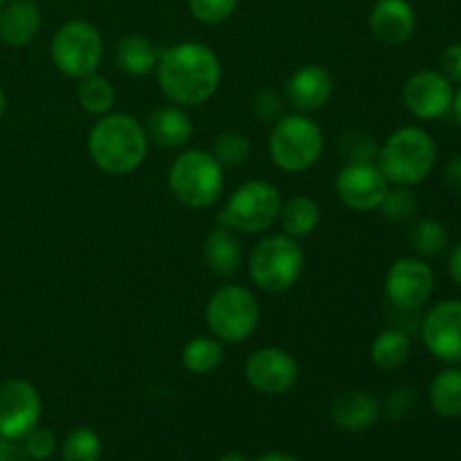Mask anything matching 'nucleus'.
<instances>
[{
	"instance_id": "obj_19",
	"label": "nucleus",
	"mask_w": 461,
	"mask_h": 461,
	"mask_svg": "<svg viewBox=\"0 0 461 461\" xmlns=\"http://www.w3.org/2000/svg\"><path fill=\"white\" fill-rule=\"evenodd\" d=\"M381 414L383 408L378 399L365 390L342 392L331 403V421L347 432L369 430L376 426Z\"/></svg>"
},
{
	"instance_id": "obj_22",
	"label": "nucleus",
	"mask_w": 461,
	"mask_h": 461,
	"mask_svg": "<svg viewBox=\"0 0 461 461\" xmlns=\"http://www.w3.org/2000/svg\"><path fill=\"white\" fill-rule=\"evenodd\" d=\"M160 52L156 45L142 34H126L115 45V66L124 75L147 77L156 72Z\"/></svg>"
},
{
	"instance_id": "obj_33",
	"label": "nucleus",
	"mask_w": 461,
	"mask_h": 461,
	"mask_svg": "<svg viewBox=\"0 0 461 461\" xmlns=\"http://www.w3.org/2000/svg\"><path fill=\"white\" fill-rule=\"evenodd\" d=\"M189 14L203 25H221L237 12L239 0H187Z\"/></svg>"
},
{
	"instance_id": "obj_30",
	"label": "nucleus",
	"mask_w": 461,
	"mask_h": 461,
	"mask_svg": "<svg viewBox=\"0 0 461 461\" xmlns=\"http://www.w3.org/2000/svg\"><path fill=\"white\" fill-rule=\"evenodd\" d=\"M212 156L221 162L223 169L241 167L250 156V140L241 131H225V133L216 135L214 144H212Z\"/></svg>"
},
{
	"instance_id": "obj_39",
	"label": "nucleus",
	"mask_w": 461,
	"mask_h": 461,
	"mask_svg": "<svg viewBox=\"0 0 461 461\" xmlns=\"http://www.w3.org/2000/svg\"><path fill=\"white\" fill-rule=\"evenodd\" d=\"M23 455L25 453H23V446H18V441L0 437V461H21Z\"/></svg>"
},
{
	"instance_id": "obj_12",
	"label": "nucleus",
	"mask_w": 461,
	"mask_h": 461,
	"mask_svg": "<svg viewBox=\"0 0 461 461\" xmlns=\"http://www.w3.org/2000/svg\"><path fill=\"white\" fill-rule=\"evenodd\" d=\"M41 419V394L25 378L0 383V437L23 441Z\"/></svg>"
},
{
	"instance_id": "obj_36",
	"label": "nucleus",
	"mask_w": 461,
	"mask_h": 461,
	"mask_svg": "<svg viewBox=\"0 0 461 461\" xmlns=\"http://www.w3.org/2000/svg\"><path fill=\"white\" fill-rule=\"evenodd\" d=\"M439 63L446 79H448L450 84L461 86V43H450L448 48H444Z\"/></svg>"
},
{
	"instance_id": "obj_1",
	"label": "nucleus",
	"mask_w": 461,
	"mask_h": 461,
	"mask_svg": "<svg viewBox=\"0 0 461 461\" xmlns=\"http://www.w3.org/2000/svg\"><path fill=\"white\" fill-rule=\"evenodd\" d=\"M156 75L162 95L171 104L196 108L214 97L223 79V68L210 45L183 41L160 52Z\"/></svg>"
},
{
	"instance_id": "obj_27",
	"label": "nucleus",
	"mask_w": 461,
	"mask_h": 461,
	"mask_svg": "<svg viewBox=\"0 0 461 461\" xmlns=\"http://www.w3.org/2000/svg\"><path fill=\"white\" fill-rule=\"evenodd\" d=\"M115 86L99 72L81 77L79 84H77V102L88 115L102 117L111 113L113 106H115Z\"/></svg>"
},
{
	"instance_id": "obj_9",
	"label": "nucleus",
	"mask_w": 461,
	"mask_h": 461,
	"mask_svg": "<svg viewBox=\"0 0 461 461\" xmlns=\"http://www.w3.org/2000/svg\"><path fill=\"white\" fill-rule=\"evenodd\" d=\"M54 68L68 79L88 77L99 70L104 61V36L93 23L72 18L59 25L50 43Z\"/></svg>"
},
{
	"instance_id": "obj_38",
	"label": "nucleus",
	"mask_w": 461,
	"mask_h": 461,
	"mask_svg": "<svg viewBox=\"0 0 461 461\" xmlns=\"http://www.w3.org/2000/svg\"><path fill=\"white\" fill-rule=\"evenodd\" d=\"M446 185L450 187V192H455L457 196H461V156H455L453 160L446 165Z\"/></svg>"
},
{
	"instance_id": "obj_31",
	"label": "nucleus",
	"mask_w": 461,
	"mask_h": 461,
	"mask_svg": "<svg viewBox=\"0 0 461 461\" xmlns=\"http://www.w3.org/2000/svg\"><path fill=\"white\" fill-rule=\"evenodd\" d=\"M340 149L342 160L347 162H376L378 156V144L369 131L365 129H349L340 135Z\"/></svg>"
},
{
	"instance_id": "obj_5",
	"label": "nucleus",
	"mask_w": 461,
	"mask_h": 461,
	"mask_svg": "<svg viewBox=\"0 0 461 461\" xmlns=\"http://www.w3.org/2000/svg\"><path fill=\"white\" fill-rule=\"evenodd\" d=\"M268 153L275 167L286 174L313 169L324 153V131L306 113L282 115L270 129Z\"/></svg>"
},
{
	"instance_id": "obj_6",
	"label": "nucleus",
	"mask_w": 461,
	"mask_h": 461,
	"mask_svg": "<svg viewBox=\"0 0 461 461\" xmlns=\"http://www.w3.org/2000/svg\"><path fill=\"white\" fill-rule=\"evenodd\" d=\"M306 257L300 241L288 234H266L248 255L252 284L266 293H286L300 282Z\"/></svg>"
},
{
	"instance_id": "obj_32",
	"label": "nucleus",
	"mask_w": 461,
	"mask_h": 461,
	"mask_svg": "<svg viewBox=\"0 0 461 461\" xmlns=\"http://www.w3.org/2000/svg\"><path fill=\"white\" fill-rule=\"evenodd\" d=\"M378 210H381V214L385 216L387 221H392V223H408V221H412L414 216L419 214V201L417 196L410 192V187H399V185H394V187L387 189L385 198H383Z\"/></svg>"
},
{
	"instance_id": "obj_23",
	"label": "nucleus",
	"mask_w": 461,
	"mask_h": 461,
	"mask_svg": "<svg viewBox=\"0 0 461 461\" xmlns=\"http://www.w3.org/2000/svg\"><path fill=\"white\" fill-rule=\"evenodd\" d=\"M320 221H322V210L315 198L293 196L282 205L277 223L282 225L284 234L300 241V239L311 237L320 228Z\"/></svg>"
},
{
	"instance_id": "obj_24",
	"label": "nucleus",
	"mask_w": 461,
	"mask_h": 461,
	"mask_svg": "<svg viewBox=\"0 0 461 461\" xmlns=\"http://www.w3.org/2000/svg\"><path fill=\"white\" fill-rule=\"evenodd\" d=\"M428 401L437 417L459 419L461 417V367L441 369L430 383Z\"/></svg>"
},
{
	"instance_id": "obj_43",
	"label": "nucleus",
	"mask_w": 461,
	"mask_h": 461,
	"mask_svg": "<svg viewBox=\"0 0 461 461\" xmlns=\"http://www.w3.org/2000/svg\"><path fill=\"white\" fill-rule=\"evenodd\" d=\"M219 461H252V459H248L246 455H241V453H237V450H232V453L221 455Z\"/></svg>"
},
{
	"instance_id": "obj_4",
	"label": "nucleus",
	"mask_w": 461,
	"mask_h": 461,
	"mask_svg": "<svg viewBox=\"0 0 461 461\" xmlns=\"http://www.w3.org/2000/svg\"><path fill=\"white\" fill-rule=\"evenodd\" d=\"M167 185L180 205L189 210H207L225 189V169L205 149H187L169 167Z\"/></svg>"
},
{
	"instance_id": "obj_42",
	"label": "nucleus",
	"mask_w": 461,
	"mask_h": 461,
	"mask_svg": "<svg viewBox=\"0 0 461 461\" xmlns=\"http://www.w3.org/2000/svg\"><path fill=\"white\" fill-rule=\"evenodd\" d=\"M450 111H453L455 122H457V124L461 126V86H459L457 93H455V97H453V106H450Z\"/></svg>"
},
{
	"instance_id": "obj_35",
	"label": "nucleus",
	"mask_w": 461,
	"mask_h": 461,
	"mask_svg": "<svg viewBox=\"0 0 461 461\" xmlns=\"http://www.w3.org/2000/svg\"><path fill=\"white\" fill-rule=\"evenodd\" d=\"M252 111L264 124H275L284 115V97L275 88H259L252 99Z\"/></svg>"
},
{
	"instance_id": "obj_29",
	"label": "nucleus",
	"mask_w": 461,
	"mask_h": 461,
	"mask_svg": "<svg viewBox=\"0 0 461 461\" xmlns=\"http://www.w3.org/2000/svg\"><path fill=\"white\" fill-rule=\"evenodd\" d=\"M63 461H99L102 459V439L93 428L79 426L61 441Z\"/></svg>"
},
{
	"instance_id": "obj_45",
	"label": "nucleus",
	"mask_w": 461,
	"mask_h": 461,
	"mask_svg": "<svg viewBox=\"0 0 461 461\" xmlns=\"http://www.w3.org/2000/svg\"><path fill=\"white\" fill-rule=\"evenodd\" d=\"M5 3H7V0H0V9H3V7H5Z\"/></svg>"
},
{
	"instance_id": "obj_26",
	"label": "nucleus",
	"mask_w": 461,
	"mask_h": 461,
	"mask_svg": "<svg viewBox=\"0 0 461 461\" xmlns=\"http://www.w3.org/2000/svg\"><path fill=\"white\" fill-rule=\"evenodd\" d=\"M369 354H372V363L378 369L394 372V369L403 367L408 363L410 354H412V345H410V338L403 331L385 329V331H381L374 338Z\"/></svg>"
},
{
	"instance_id": "obj_41",
	"label": "nucleus",
	"mask_w": 461,
	"mask_h": 461,
	"mask_svg": "<svg viewBox=\"0 0 461 461\" xmlns=\"http://www.w3.org/2000/svg\"><path fill=\"white\" fill-rule=\"evenodd\" d=\"M252 461H302V459H297L295 455L291 453H279V450H273V453H264Z\"/></svg>"
},
{
	"instance_id": "obj_46",
	"label": "nucleus",
	"mask_w": 461,
	"mask_h": 461,
	"mask_svg": "<svg viewBox=\"0 0 461 461\" xmlns=\"http://www.w3.org/2000/svg\"><path fill=\"white\" fill-rule=\"evenodd\" d=\"M50 3H61V0H50Z\"/></svg>"
},
{
	"instance_id": "obj_7",
	"label": "nucleus",
	"mask_w": 461,
	"mask_h": 461,
	"mask_svg": "<svg viewBox=\"0 0 461 461\" xmlns=\"http://www.w3.org/2000/svg\"><path fill=\"white\" fill-rule=\"evenodd\" d=\"M261 306L255 293L239 284L216 288L205 306V324L223 345H241L257 331Z\"/></svg>"
},
{
	"instance_id": "obj_28",
	"label": "nucleus",
	"mask_w": 461,
	"mask_h": 461,
	"mask_svg": "<svg viewBox=\"0 0 461 461\" xmlns=\"http://www.w3.org/2000/svg\"><path fill=\"white\" fill-rule=\"evenodd\" d=\"M408 241L419 257H437L448 246V232L435 219H421L410 228Z\"/></svg>"
},
{
	"instance_id": "obj_40",
	"label": "nucleus",
	"mask_w": 461,
	"mask_h": 461,
	"mask_svg": "<svg viewBox=\"0 0 461 461\" xmlns=\"http://www.w3.org/2000/svg\"><path fill=\"white\" fill-rule=\"evenodd\" d=\"M448 273L450 277H453V282L461 286V243L450 250V257H448Z\"/></svg>"
},
{
	"instance_id": "obj_25",
	"label": "nucleus",
	"mask_w": 461,
	"mask_h": 461,
	"mask_svg": "<svg viewBox=\"0 0 461 461\" xmlns=\"http://www.w3.org/2000/svg\"><path fill=\"white\" fill-rule=\"evenodd\" d=\"M183 367L194 376H207V374L216 372L225 360V345L219 338L198 336L192 338L187 345L183 347Z\"/></svg>"
},
{
	"instance_id": "obj_44",
	"label": "nucleus",
	"mask_w": 461,
	"mask_h": 461,
	"mask_svg": "<svg viewBox=\"0 0 461 461\" xmlns=\"http://www.w3.org/2000/svg\"><path fill=\"white\" fill-rule=\"evenodd\" d=\"M5 106H7V99H5V90L3 86H0V120H3L5 115Z\"/></svg>"
},
{
	"instance_id": "obj_13",
	"label": "nucleus",
	"mask_w": 461,
	"mask_h": 461,
	"mask_svg": "<svg viewBox=\"0 0 461 461\" xmlns=\"http://www.w3.org/2000/svg\"><path fill=\"white\" fill-rule=\"evenodd\" d=\"M435 291V273L421 257H401L385 275V295L396 309L414 311Z\"/></svg>"
},
{
	"instance_id": "obj_10",
	"label": "nucleus",
	"mask_w": 461,
	"mask_h": 461,
	"mask_svg": "<svg viewBox=\"0 0 461 461\" xmlns=\"http://www.w3.org/2000/svg\"><path fill=\"white\" fill-rule=\"evenodd\" d=\"M243 376L259 394L282 396L300 383V363L282 347H261L248 356Z\"/></svg>"
},
{
	"instance_id": "obj_3",
	"label": "nucleus",
	"mask_w": 461,
	"mask_h": 461,
	"mask_svg": "<svg viewBox=\"0 0 461 461\" xmlns=\"http://www.w3.org/2000/svg\"><path fill=\"white\" fill-rule=\"evenodd\" d=\"M437 162V144L421 126H401L378 147L376 165L399 187H414L432 174Z\"/></svg>"
},
{
	"instance_id": "obj_16",
	"label": "nucleus",
	"mask_w": 461,
	"mask_h": 461,
	"mask_svg": "<svg viewBox=\"0 0 461 461\" xmlns=\"http://www.w3.org/2000/svg\"><path fill=\"white\" fill-rule=\"evenodd\" d=\"M336 90L333 75L320 63H304L295 68L286 81V102L295 113H315L327 106Z\"/></svg>"
},
{
	"instance_id": "obj_34",
	"label": "nucleus",
	"mask_w": 461,
	"mask_h": 461,
	"mask_svg": "<svg viewBox=\"0 0 461 461\" xmlns=\"http://www.w3.org/2000/svg\"><path fill=\"white\" fill-rule=\"evenodd\" d=\"M23 453L36 461H45L57 453V437L48 428L36 426L30 435L23 437Z\"/></svg>"
},
{
	"instance_id": "obj_18",
	"label": "nucleus",
	"mask_w": 461,
	"mask_h": 461,
	"mask_svg": "<svg viewBox=\"0 0 461 461\" xmlns=\"http://www.w3.org/2000/svg\"><path fill=\"white\" fill-rule=\"evenodd\" d=\"M144 131H147L149 142L158 144V147L183 149L194 135V122L187 108L178 106V104H165V106L151 111Z\"/></svg>"
},
{
	"instance_id": "obj_2",
	"label": "nucleus",
	"mask_w": 461,
	"mask_h": 461,
	"mask_svg": "<svg viewBox=\"0 0 461 461\" xmlns=\"http://www.w3.org/2000/svg\"><path fill=\"white\" fill-rule=\"evenodd\" d=\"M88 153L108 176H129L142 167L149 153L144 124L131 113H106L88 133Z\"/></svg>"
},
{
	"instance_id": "obj_14",
	"label": "nucleus",
	"mask_w": 461,
	"mask_h": 461,
	"mask_svg": "<svg viewBox=\"0 0 461 461\" xmlns=\"http://www.w3.org/2000/svg\"><path fill=\"white\" fill-rule=\"evenodd\" d=\"M401 97H403V106L410 115L423 122H432L450 111L455 90L441 70H419L405 81Z\"/></svg>"
},
{
	"instance_id": "obj_11",
	"label": "nucleus",
	"mask_w": 461,
	"mask_h": 461,
	"mask_svg": "<svg viewBox=\"0 0 461 461\" xmlns=\"http://www.w3.org/2000/svg\"><path fill=\"white\" fill-rule=\"evenodd\" d=\"M390 187L376 162H347L336 176V194L342 205L360 214L378 210Z\"/></svg>"
},
{
	"instance_id": "obj_17",
	"label": "nucleus",
	"mask_w": 461,
	"mask_h": 461,
	"mask_svg": "<svg viewBox=\"0 0 461 461\" xmlns=\"http://www.w3.org/2000/svg\"><path fill=\"white\" fill-rule=\"evenodd\" d=\"M367 23L374 39L383 45H403L417 30V12L408 0H376Z\"/></svg>"
},
{
	"instance_id": "obj_37",
	"label": "nucleus",
	"mask_w": 461,
	"mask_h": 461,
	"mask_svg": "<svg viewBox=\"0 0 461 461\" xmlns=\"http://www.w3.org/2000/svg\"><path fill=\"white\" fill-rule=\"evenodd\" d=\"M412 405H414L412 390H408V387H401V390L392 392L390 399H387V414L399 421V419L408 417L410 410H412Z\"/></svg>"
},
{
	"instance_id": "obj_21",
	"label": "nucleus",
	"mask_w": 461,
	"mask_h": 461,
	"mask_svg": "<svg viewBox=\"0 0 461 461\" xmlns=\"http://www.w3.org/2000/svg\"><path fill=\"white\" fill-rule=\"evenodd\" d=\"M203 257H205L207 268L219 277H232L241 270L246 252H243L241 241H239L237 232L225 225H216L210 230L203 243Z\"/></svg>"
},
{
	"instance_id": "obj_8",
	"label": "nucleus",
	"mask_w": 461,
	"mask_h": 461,
	"mask_svg": "<svg viewBox=\"0 0 461 461\" xmlns=\"http://www.w3.org/2000/svg\"><path fill=\"white\" fill-rule=\"evenodd\" d=\"M282 205V194L273 183L248 180L230 194L216 221L234 232L261 234L277 223Z\"/></svg>"
},
{
	"instance_id": "obj_20",
	"label": "nucleus",
	"mask_w": 461,
	"mask_h": 461,
	"mask_svg": "<svg viewBox=\"0 0 461 461\" xmlns=\"http://www.w3.org/2000/svg\"><path fill=\"white\" fill-rule=\"evenodd\" d=\"M41 23L34 0H7L0 9V41L9 48H25L39 36Z\"/></svg>"
},
{
	"instance_id": "obj_15",
	"label": "nucleus",
	"mask_w": 461,
	"mask_h": 461,
	"mask_svg": "<svg viewBox=\"0 0 461 461\" xmlns=\"http://www.w3.org/2000/svg\"><path fill=\"white\" fill-rule=\"evenodd\" d=\"M421 338L426 349L446 365L461 363V302L446 300L423 318Z\"/></svg>"
}]
</instances>
